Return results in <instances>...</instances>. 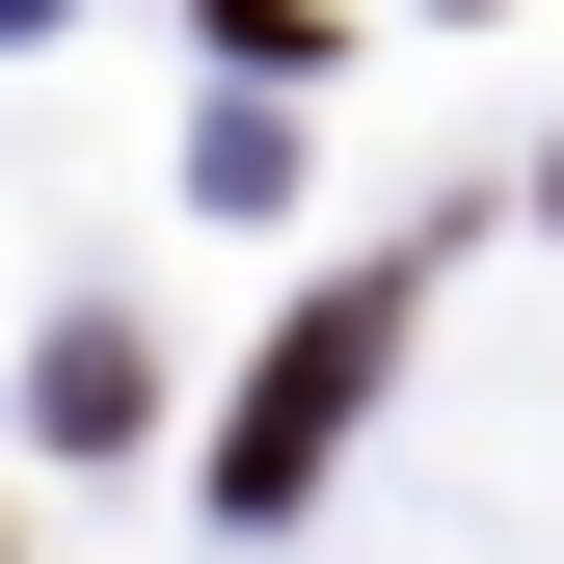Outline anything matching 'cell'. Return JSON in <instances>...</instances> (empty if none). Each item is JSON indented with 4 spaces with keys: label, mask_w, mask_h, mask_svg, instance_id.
I'll use <instances>...</instances> for the list:
<instances>
[{
    "label": "cell",
    "mask_w": 564,
    "mask_h": 564,
    "mask_svg": "<svg viewBox=\"0 0 564 564\" xmlns=\"http://www.w3.org/2000/svg\"><path fill=\"white\" fill-rule=\"evenodd\" d=\"M377 349H403V296H377V269L269 323V377H242V431H216V511H296V484L377 431Z\"/></svg>",
    "instance_id": "obj_1"
}]
</instances>
